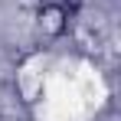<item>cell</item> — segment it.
Wrapping results in <instances>:
<instances>
[{
	"label": "cell",
	"mask_w": 121,
	"mask_h": 121,
	"mask_svg": "<svg viewBox=\"0 0 121 121\" xmlns=\"http://www.w3.org/2000/svg\"><path fill=\"white\" fill-rule=\"evenodd\" d=\"M59 3H65V7H69L72 13H75V10H79V7H82V0H59Z\"/></svg>",
	"instance_id": "cell-3"
},
{
	"label": "cell",
	"mask_w": 121,
	"mask_h": 121,
	"mask_svg": "<svg viewBox=\"0 0 121 121\" xmlns=\"http://www.w3.org/2000/svg\"><path fill=\"white\" fill-rule=\"evenodd\" d=\"M13 88L23 98V105H36L39 101V95H43V62H39V56H30V59L20 62Z\"/></svg>",
	"instance_id": "cell-2"
},
{
	"label": "cell",
	"mask_w": 121,
	"mask_h": 121,
	"mask_svg": "<svg viewBox=\"0 0 121 121\" xmlns=\"http://www.w3.org/2000/svg\"><path fill=\"white\" fill-rule=\"evenodd\" d=\"M72 10L59 3V0H43L39 7H36V30H39L43 39H62L65 33H69V26H72Z\"/></svg>",
	"instance_id": "cell-1"
}]
</instances>
